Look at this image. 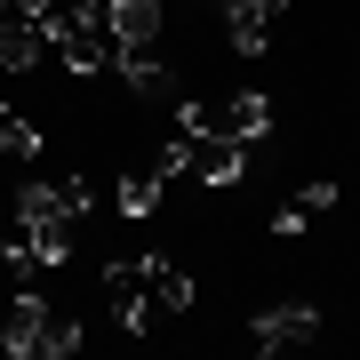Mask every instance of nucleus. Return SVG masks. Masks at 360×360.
I'll return each instance as SVG.
<instances>
[{"label":"nucleus","mask_w":360,"mask_h":360,"mask_svg":"<svg viewBox=\"0 0 360 360\" xmlns=\"http://www.w3.org/2000/svg\"><path fill=\"white\" fill-rule=\"evenodd\" d=\"M49 56V25H40L32 0H0V65L8 72H32Z\"/></svg>","instance_id":"obj_3"},{"label":"nucleus","mask_w":360,"mask_h":360,"mask_svg":"<svg viewBox=\"0 0 360 360\" xmlns=\"http://www.w3.org/2000/svg\"><path fill=\"white\" fill-rule=\"evenodd\" d=\"M56 200H65V217H89V208H96V184L72 168V176H56Z\"/></svg>","instance_id":"obj_16"},{"label":"nucleus","mask_w":360,"mask_h":360,"mask_svg":"<svg viewBox=\"0 0 360 360\" xmlns=\"http://www.w3.org/2000/svg\"><path fill=\"white\" fill-rule=\"evenodd\" d=\"M104 312L120 321V336L153 328V296H144V264H104Z\"/></svg>","instance_id":"obj_4"},{"label":"nucleus","mask_w":360,"mask_h":360,"mask_svg":"<svg viewBox=\"0 0 360 360\" xmlns=\"http://www.w3.org/2000/svg\"><path fill=\"white\" fill-rule=\"evenodd\" d=\"M248 345H257V352H304V345H321V304H312V296L257 304V312H248Z\"/></svg>","instance_id":"obj_1"},{"label":"nucleus","mask_w":360,"mask_h":360,"mask_svg":"<svg viewBox=\"0 0 360 360\" xmlns=\"http://www.w3.org/2000/svg\"><path fill=\"white\" fill-rule=\"evenodd\" d=\"M49 321H56V304L40 288H16L8 296V312H0V352L8 360H40V336H49Z\"/></svg>","instance_id":"obj_2"},{"label":"nucleus","mask_w":360,"mask_h":360,"mask_svg":"<svg viewBox=\"0 0 360 360\" xmlns=\"http://www.w3.org/2000/svg\"><path fill=\"white\" fill-rule=\"evenodd\" d=\"M16 232H25V248L40 257V272H56V264L72 257V217H25Z\"/></svg>","instance_id":"obj_11"},{"label":"nucleus","mask_w":360,"mask_h":360,"mask_svg":"<svg viewBox=\"0 0 360 360\" xmlns=\"http://www.w3.org/2000/svg\"><path fill=\"white\" fill-rule=\"evenodd\" d=\"M112 200H120V217H153V208H160V176H153V168H129Z\"/></svg>","instance_id":"obj_13"},{"label":"nucleus","mask_w":360,"mask_h":360,"mask_svg":"<svg viewBox=\"0 0 360 360\" xmlns=\"http://www.w3.org/2000/svg\"><path fill=\"white\" fill-rule=\"evenodd\" d=\"M217 129H224L232 144H264V136H272V96H264V89H232V96L217 104Z\"/></svg>","instance_id":"obj_7"},{"label":"nucleus","mask_w":360,"mask_h":360,"mask_svg":"<svg viewBox=\"0 0 360 360\" xmlns=\"http://www.w3.org/2000/svg\"><path fill=\"white\" fill-rule=\"evenodd\" d=\"M281 8H288V0H240V8H224V16H232V49H240V56H264Z\"/></svg>","instance_id":"obj_9"},{"label":"nucleus","mask_w":360,"mask_h":360,"mask_svg":"<svg viewBox=\"0 0 360 360\" xmlns=\"http://www.w3.org/2000/svg\"><path fill=\"white\" fill-rule=\"evenodd\" d=\"M0 160H40V129H32V120H16L8 104H0Z\"/></svg>","instance_id":"obj_14"},{"label":"nucleus","mask_w":360,"mask_h":360,"mask_svg":"<svg viewBox=\"0 0 360 360\" xmlns=\"http://www.w3.org/2000/svg\"><path fill=\"white\" fill-rule=\"evenodd\" d=\"M112 72L129 80V96H144V104H168V96H176V72L160 65V49H144V56H120Z\"/></svg>","instance_id":"obj_10"},{"label":"nucleus","mask_w":360,"mask_h":360,"mask_svg":"<svg viewBox=\"0 0 360 360\" xmlns=\"http://www.w3.org/2000/svg\"><path fill=\"white\" fill-rule=\"evenodd\" d=\"M72 352H80V321H72V312H56L49 336H40V360H72Z\"/></svg>","instance_id":"obj_15"},{"label":"nucleus","mask_w":360,"mask_h":360,"mask_svg":"<svg viewBox=\"0 0 360 360\" xmlns=\"http://www.w3.org/2000/svg\"><path fill=\"white\" fill-rule=\"evenodd\" d=\"M136 264H144L153 321H184V312H193V272H176V257H136Z\"/></svg>","instance_id":"obj_6"},{"label":"nucleus","mask_w":360,"mask_h":360,"mask_svg":"<svg viewBox=\"0 0 360 360\" xmlns=\"http://www.w3.org/2000/svg\"><path fill=\"white\" fill-rule=\"evenodd\" d=\"M104 16H112V40H120V56H144V49H160V0H104Z\"/></svg>","instance_id":"obj_8"},{"label":"nucleus","mask_w":360,"mask_h":360,"mask_svg":"<svg viewBox=\"0 0 360 360\" xmlns=\"http://www.w3.org/2000/svg\"><path fill=\"white\" fill-rule=\"evenodd\" d=\"M240 160H248V144H232L224 129H200V136H184V168H193L200 184H232V176H240Z\"/></svg>","instance_id":"obj_5"},{"label":"nucleus","mask_w":360,"mask_h":360,"mask_svg":"<svg viewBox=\"0 0 360 360\" xmlns=\"http://www.w3.org/2000/svg\"><path fill=\"white\" fill-rule=\"evenodd\" d=\"M321 208H336V184H328V176H321V184H304V193H296L288 208H272V232L288 240V232H304L312 217H321Z\"/></svg>","instance_id":"obj_12"}]
</instances>
